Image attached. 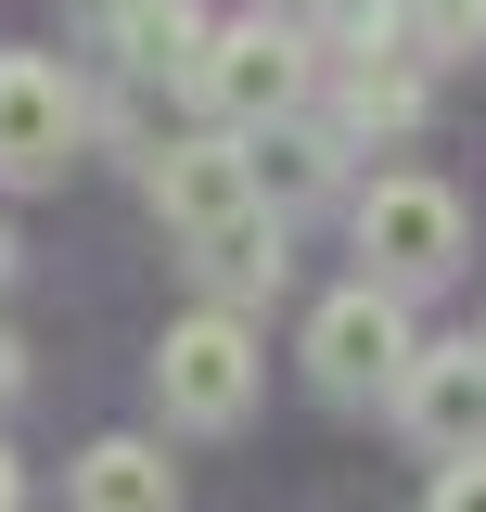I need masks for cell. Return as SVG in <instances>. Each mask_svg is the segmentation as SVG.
Wrapping results in <instances>:
<instances>
[{"label": "cell", "mask_w": 486, "mask_h": 512, "mask_svg": "<svg viewBox=\"0 0 486 512\" xmlns=\"http://www.w3.org/2000/svg\"><path fill=\"white\" fill-rule=\"evenodd\" d=\"M346 244H359V282H384V295H423V282H448L461 256H474V218H461V192L423 180V167H384V180L346 192Z\"/></svg>", "instance_id": "1"}, {"label": "cell", "mask_w": 486, "mask_h": 512, "mask_svg": "<svg viewBox=\"0 0 486 512\" xmlns=\"http://www.w3.org/2000/svg\"><path fill=\"white\" fill-rule=\"evenodd\" d=\"M256 384H269V346H256L231 308L167 320V346H154V397H167V423H192V436H231L243 410H256Z\"/></svg>", "instance_id": "2"}, {"label": "cell", "mask_w": 486, "mask_h": 512, "mask_svg": "<svg viewBox=\"0 0 486 512\" xmlns=\"http://www.w3.org/2000/svg\"><path fill=\"white\" fill-rule=\"evenodd\" d=\"M192 103H205V128H231V141H269V128H295L307 103V39H282V26H218L205 39V77H192Z\"/></svg>", "instance_id": "3"}, {"label": "cell", "mask_w": 486, "mask_h": 512, "mask_svg": "<svg viewBox=\"0 0 486 512\" xmlns=\"http://www.w3.org/2000/svg\"><path fill=\"white\" fill-rule=\"evenodd\" d=\"M410 295H384V282H346V295H320L307 308V384L320 397H397L410 372Z\"/></svg>", "instance_id": "4"}, {"label": "cell", "mask_w": 486, "mask_h": 512, "mask_svg": "<svg viewBox=\"0 0 486 512\" xmlns=\"http://www.w3.org/2000/svg\"><path fill=\"white\" fill-rule=\"evenodd\" d=\"M77 141H90V103H77V77L52 52H0V180L39 192L77 167Z\"/></svg>", "instance_id": "5"}, {"label": "cell", "mask_w": 486, "mask_h": 512, "mask_svg": "<svg viewBox=\"0 0 486 512\" xmlns=\"http://www.w3.org/2000/svg\"><path fill=\"white\" fill-rule=\"evenodd\" d=\"M397 423L435 448V461H474L486 448V346H410V372H397Z\"/></svg>", "instance_id": "6"}, {"label": "cell", "mask_w": 486, "mask_h": 512, "mask_svg": "<svg viewBox=\"0 0 486 512\" xmlns=\"http://www.w3.org/2000/svg\"><path fill=\"white\" fill-rule=\"evenodd\" d=\"M243 205H256V167H243V141H231V128H192V141H167V154H154V218H167L180 244L231 231Z\"/></svg>", "instance_id": "7"}, {"label": "cell", "mask_w": 486, "mask_h": 512, "mask_svg": "<svg viewBox=\"0 0 486 512\" xmlns=\"http://www.w3.org/2000/svg\"><path fill=\"white\" fill-rule=\"evenodd\" d=\"M192 282H205V308H256V295H282L295 282V231H282V205H243L231 231H205L192 244Z\"/></svg>", "instance_id": "8"}, {"label": "cell", "mask_w": 486, "mask_h": 512, "mask_svg": "<svg viewBox=\"0 0 486 512\" xmlns=\"http://www.w3.org/2000/svg\"><path fill=\"white\" fill-rule=\"evenodd\" d=\"M77 512H180V474L154 436H90L77 448Z\"/></svg>", "instance_id": "9"}, {"label": "cell", "mask_w": 486, "mask_h": 512, "mask_svg": "<svg viewBox=\"0 0 486 512\" xmlns=\"http://www.w3.org/2000/svg\"><path fill=\"white\" fill-rule=\"evenodd\" d=\"M205 39H218V26H205V13H192V0H141V13H128L116 26V52H128V77H141V90H154V77H205Z\"/></svg>", "instance_id": "10"}, {"label": "cell", "mask_w": 486, "mask_h": 512, "mask_svg": "<svg viewBox=\"0 0 486 512\" xmlns=\"http://www.w3.org/2000/svg\"><path fill=\"white\" fill-rule=\"evenodd\" d=\"M346 128L359 141H410L423 128V77H346Z\"/></svg>", "instance_id": "11"}, {"label": "cell", "mask_w": 486, "mask_h": 512, "mask_svg": "<svg viewBox=\"0 0 486 512\" xmlns=\"http://www.w3.org/2000/svg\"><path fill=\"white\" fill-rule=\"evenodd\" d=\"M410 26H423V64H474L486 52V0H410Z\"/></svg>", "instance_id": "12"}, {"label": "cell", "mask_w": 486, "mask_h": 512, "mask_svg": "<svg viewBox=\"0 0 486 512\" xmlns=\"http://www.w3.org/2000/svg\"><path fill=\"white\" fill-rule=\"evenodd\" d=\"M423 512H486V448L474 461H435V500Z\"/></svg>", "instance_id": "13"}, {"label": "cell", "mask_w": 486, "mask_h": 512, "mask_svg": "<svg viewBox=\"0 0 486 512\" xmlns=\"http://www.w3.org/2000/svg\"><path fill=\"white\" fill-rule=\"evenodd\" d=\"M346 0H256V26H282V39H307V26H333Z\"/></svg>", "instance_id": "14"}, {"label": "cell", "mask_w": 486, "mask_h": 512, "mask_svg": "<svg viewBox=\"0 0 486 512\" xmlns=\"http://www.w3.org/2000/svg\"><path fill=\"white\" fill-rule=\"evenodd\" d=\"M13 397H26V346L0 333V410H13Z\"/></svg>", "instance_id": "15"}, {"label": "cell", "mask_w": 486, "mask_h": 512, "mask_svg": "<svg viewBox=\"0 0 486 512\" xmlns=\"http://www.w3.org/2000/svg\"><path fill=\"white\" fill-rule=\"evenodd\" d=\"M0 512H26V474H13V448H0Z\"/></svg>", "instance_id": "16"}, {"label": "cell", "mask_w": 486, "mask_h": 512, "mask_svg": "<svg viewBox=\"0 0 486 512\" xmlns=\"http://www.w3.org/2000/svg\"><path fill=\"white\" fill-rule=\"evenodd\" d=\"M77 13H103V26H128V13H141V0H77Z\"/></svg>", "instance_id": "17"}, {"label": "cell", "mask_w": 486, "mask_h": 512, "mask_svg": "<svg viewBox=\"0 0 486 512\" xmlns=\"http://www.w3.org/2000/svg\"><path fill=\"white\" fill-rule=\"evenodd\" d=\"M0 282H13V218H0Z\"/></svg>", "instance_id": "18"}, {"label": "cell", "mask_w": 486, "mask_h": 512, "mask_svg": "<svg viewBox=\"0 0 486 512\" xmlns=\"http://www.w3.org/2000/svg\"><path fill=\"white\" fill-rule=\"evenodd\" d=\"M474 346H486V333H474Z\"/></svg>", "instance_id": "19"}]
</instances>
